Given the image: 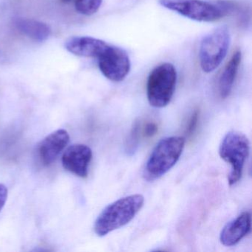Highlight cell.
I'll list each match as a JSON object with an SVG mask.
<instances>
[{
	"instance_id": "6da1fadb",
	"label": "cell",
	"mask_w": 252,
	"mask_h": 252,
	"mask_svg": "<svg viewBox=\"0 0 252 252\" xmlns=\"http://www.w3.org/2000/svg\"><path fill=\"white\" fill-rule=\"evenodd\" d=\"M144 197L141 194H132L119 199L104 208L94 224V231L98 237L129 223L144 206Z\"/></svg>"
},
{
	"instance_id": "7a4b0ae2",
	"label": "cell",
	"mask_w": 252,
	"mask_h": 252,
	"mask_svg": "<svg viewBox=\"0 0 252 252\" xmlns=\"http://www.w3.org/2000/svg\"><path fill=\"white\" fill-rule=\"evenodd\" d=\"M185 138L181 136L166 137L160 140L152 152L144 169V179L156 181L169 172L179 160Z\"/></svg>"
},
{
	"instance_id": "3957f363",
	"label": "cell",
	"mask_w": 252,
	"mask_h": 252,
	"mask_svg": "<svg viewBox=\"0 0 252 252\" xmlns=\"http://www.w3.org/2000/svg\"><path fill=\"white\" fill-rule=\"evenodd\" d=\"M249 152L250 142L249 138L239 131H230L221 141L219 147L220 156L231 166L228 177L229 185L237 184L241 178Z\"/></svg>"
},
{
	"instance_id": "277c9868",
	"label": "cell",
	"mask_w": 252,
	"mask_h": 252,
	"mask_svg": "<svg viewBox=\"0 0 252 252\" xmlns=\"http://www.w3.org/2000/svg\"><path fill=\"white\" fill-rule=\"evenodd\" d=\"M177 71L173 64L163 63L155 67L149 75L147 84V98L156 108L166 107L175 93Z\"/></svg>"
},
{
	"instance_id": "5b68a950",
	"label": "cell",
	"mask_w": 252,
	"mask_h": 252,
	"mask_svg": "<svg viewBox=\"0 0 252 252\" xmlns=\"http://www.w3.org/2000/svg\"><path fill=\"white\" fill-rule=\"evenodd\" d=\"M169 11L190 20L203 23L217 21L225 17L228 8L223 3H212L205 0H158Z\"/></svg>"
},
{
	"instance_id": "8992f818",
	"label": "cell",
	"mask_w": 252,
	"mask_h": 252,
	"mask_svg": "<svg viewBox=\"0 0 252 252\" xmlns=\"http://www.w3.org/2000/svg\"><path fill=\"white\" fill-rule=\"evenodd\" d=\"M231 42L229 29L220 26L203 37L199 50L200 67L205 73L216 70L226 57Z\"/></svg>"
},
{
	"instance_id": "52a82bcc",
	"label": "cell",
	"mask_w": 252,
	"mask_h": 252,
	"mask_svg": "<svg viewBox=\"0 0 252 252\" xmlns=\"http://www.w3.org/2000/svg\"><path fill=\"white\" fill-rule=\"evenodd\" d=\"M101 73L114 82L123 81L129 73L130 60L127 53L119 47L109 45L105 52L98 58Z\"/></svg>"
},
{
	"instance_id": "ba28073f",
	"label": "cell",
	"mask_w": 252,
	"mask_h": 252,
	"mask_svg": "<svg viewBox=\"0 0 252 252\" xmlns=\"http://www.w3.org/2000/svg\"><path fill=\"white\" fill-rule=\"evenodd\" d=\"M92 158V150L88 146L73 144L65 150L62 162L66 170L84 178L88 177Z\"/></svg>"
},
{
	"instance_id": "9c48e42d",
	"label": "cell",
	"mask_w": 252,
	"mask_h": 252,
	"mask_svg": "<svg viewBox=\"0 0 252 252\" xmlns=\"http://www.w3.org/2000/svg\"><path fill=\"white\" fill-rule=\"evenodd\" d=\"M70 141L65 129H58L44 138L37 149L38 158L43 166H48L60 156Z\"/></svg>"
},
{
	"instance_id": "30bf717a",
	"label": "cell",
	"mask_w": 252,
	"mask_h": 252,
	"mask_svg": "<svg viewBox=\"0 0 252 252\" xmlns=\"http://www.w3.org/2000/svg\"><path fill=\"white\" fill-rule=\"evenodd\" d=\"M109 45L101 39L90 36H76L66 42L65 48L70 54L78 57L98 59L105 52Z\"/></svg>"
},
{
	"instance_id": "8fae6325",
	"label": "cell",
	"mask_w": 252,
	"mask_h": 252,
	"mask_svg": "<svg viewBox=\"0 0 252 252\" xmlns=\"http://www.w3.org/2000/svg\"><path fill=\"white\" fill-rule=\"evenodd\" d=\"M251 224L252 218L250 212H243L223 227L220 235L221 243L225 246L237 244L250 232Z\"/></svg>"
},
{
	"instance_id": "7c38bea8",
	"label": "cell",
	"mask_w": 252,
	"mask_h": 252,
	"mask_svg": "<svg viewBox=\"0 0 252 252\" xmlns=\"http://www.w3.org/2000/svg\"><path fill=\"white\" fill-rule=\"evenodd\" d=\"M241 51L237 50L234 53L221 73L218 82V90L222 98H227L231 94L241 63Z\"/></svg>"
},
{
	"instance_id": "4fadbf2b",
	"label": "cell",
	"mask_w": 252,
	"mask_h": 252,
	"mask_svg": "<svg viewBox=\"0 0 252 252\" xmlns=\"http://www.w3.org/2000/svg\"><path fill=\"white\" fill-rule=\"evenodd\" d=\"M14 25L22 34L36 42L47 40L51 33V29L48 25L32 19H17Z\"/></svg>"
},
{
	"instance_id": "5bb4252c",
	"label": "cell",
	"mask_w": 252,
	"mask_h": 252,
	"mask_svg": "<svg viewBox=\"0 0 252 252\" xmlns=\"http://www.w3.org/2000/svg\"><path fill=\"white\" fill-rule=\"evenodd\" d=\"M102 0H74L75 8L79 14L94 15L101 7Z\"/></svg>"
},
{
	"instance_id": "9a60e30c",
	"label": "cell",
	"mask_w": 252,
	"mask_h": 252,
	"mask_svg": "<svg viewBox=\"0 0 252 252\" xmlns=\"http://www.w3.org/2000/svg\"><path fill=\"white\" fill-rule=\"evenodd\" d=\"M141 124L139 121L135 122L131 129L126 143V151L128 154L132 155L138 148L140 137L141 135Z\"/></svg>"
},
{
	"instance_id": "2e32d148",
	"label": "cell",
	"mask_w": 252,
	"mask_h": 252,
	"mask_svg": "<svg viewBox=\"0 0 252 252\" xmlns=\"http://www.w3.org/2000/svg\"><path fill=\"white\" fill-rule=\"evenodd\" d=\"M199 118H200V111H199V110H194L191 114L189 120L187 129H186V135H187V138L191 137L195 132L197 125H198Z\"/></svg>"
},
{
	"instance_id": "e0dca14e",
	"label": "cell",
	"mask_w": 252,
	"mask_h": 252,
	"mask_svg": "<svg viewBox=\"0 0 252 252\" xmlns=\"http://www.w3.org/2000/svg\"><path fill=\"white\" fill-rule=\"evenodd\" d=\"M158 127L157 124L155 122H147L144 127L141 128V135L144 137V138H151V137L154 136L156 133H157Z\"/></svg>"
},
{
	"instance_id": "ac0fdd59",
	"label": "cell",
	"mask_w": 252,
	"mask_h": 252,
	"mask_svg": "<svg viewBox=\"0 0 252 252\" xmlns=\"http://www.w3.org/2000/svg\"><path fill=\"white\" fill-rule=\"evenodd\" d=\"M8 198V189L3 184H0V212L5 206Z\"/></svg>"
}]
</instances>
